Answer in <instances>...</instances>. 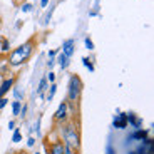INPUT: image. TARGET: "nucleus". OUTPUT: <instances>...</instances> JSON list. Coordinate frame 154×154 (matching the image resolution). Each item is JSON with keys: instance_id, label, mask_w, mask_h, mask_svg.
<instances>
[{"instance_id": "nucleus-9", "label": "nucleus", "mask_w": 154, "mask_h": 154, "mask_svg": "<svg viewBox=\"0 0 154 154\" xmlns=\"http://www.w3.org/2000/svg\"><path fill=\"white\" fill-rule=\"evenodd\" d=\"M127 137L131 139V141H139V143H141V141H144L146 137H149V131H147V129H143V127H141V129H134Z\"/></svg>"}, {"instance_id": "nucleus-10", "label": "nucleus", "mask_w": 154, "mask_h": 154, "mask_svg": "<svg viewBox=\"0 0 154 154\" xmlns=\"http://www.w3.org/2000/svg\"><path fill=\"white\" fill-rule=\"evenodd\" d=\"M126 121H127V126L131 124V127H134V129H141V126H143V119L137 117L134 112H127V114H126Z\"/></svg>"}, {"instance_id": "nucleus-20", "label": "nucleus", "mask_w": 154, "mask_h": 154, "mask_svg": "<svg viewBox=\"0 0 154 154\" xmlns=\"http://www.w3.org/2000/svg\"><path fill=\"white\" fill-rule=\"evenodd\" d=\"M0 50H2L4 54H8V52H10V40H8V38H2V47H0Z\"/></svg>"}, {"instance_id": "nucleus-32", "label": "nucleus", "mask_w": 154, "mask_h": 154, "mask_svg": "<svg viewBox=\"0 0 154 154\" xmlns=\"http://www.w3.org/2000/svg\"><path fill=\"white\" fill-rule=\"evenodd\" d=\"M64 154H77V152H75V151H72L70 147L66 146V147H64Z\"/></svg>"}, {"instance_id": "nucleus-27", "label": "nucleus", "mask_w": 154, "mask_h": 154, "mask_svg": "<svg viewBox=\"0 0 154 154\" xmlns=\"http://www.w3.org/2000/svg\"><path fill=\"white\" fill-rule=\"evenodd\" d=\"M49 2H50V0H38V7H40V8H47V7H49Z\"/></svg>"}, {"instance_id": "nucleus-22", "label": "nucleus", "mask_w": 154, "mask_h": 154, "mask_svg": "<svg viewBox=\"0 0 154 154\" xmlns=\"http://www.w3.org/2000/svg\"><path fill=\"white\" fill-rule=\"evenodd\" d=\"M84 45H85V49H87V50H91V52H92V50L96 49V47H94V42H92V38L89 37V35H87V37L84 38Z\"/></svg>"}, {"instance_id": "nucleus-4", "label": "nucleus", "mask_w": 154, "mask_h": 154, "mask_svg": "<svg viewBox=\"0 0 154 154\" xmlns=\"http://www.w3.org/2000/svg\"><path fill=\"white\" fill-rule=\"evenodd\" d=\"M69 107H67V100H62L59 104L57 111L54 114V122L55 124H64L66 121H69Z\"/></svg>"}, {"instance_id": "nucleus-6", "label": "nucleus", "mask_w": 154, "mask_h": 154, "mask_svg": "<svg viewBox=\"0 0 154 154\" xmlns=\"http://www.w3.org/2000/svg\"><path fill=\"white\" fill-rule=\"evenodd\" d=\"M60 52L64 55H66V57H72L74 55V52H75V40H74V38H66V40H64V42H62V47H60Z\"/></svg>"}, {"instance_id": "nucleus-7", "label": "nucleus", "mask_w": 154, "mask_h": 154, "mask_svg": "<svg viewBox=\"0 0 154 154\" xmlns=\"http://www.w3.org/2000/svg\"><path fill=\"white\" fill-rule=\"evenodd\" d=\"M64 143H62V139H55L52 143L47 146V154H64Z\"/></svg>"}, {"instance_id": "nucleus-30", "label": "nucleus", "mask_w": 154, "mask_h": 154, "mask_svg": "<svg viewBox=\"0 0 154 154\" xmlns=\"http://www.w3.org/2000/svg\"><path fill=\"white\" fill-rule=\"evenodd\" d=\"M32 131H34V132H37V134H38V131H40V121L34 122V127H32Z\"/></svg>"}, {"instance_id": "nucleus-28", "label": "nucleus", "mask_w": 154, "mask_h": 154, "mask_svg": "<svg viewBox=\"0 0 154 154\" xmlns=\"http://www.w3.org/2000/svg\"><path fill=\"white\" fill-rule=\"evenodd\" d=\"M35 143H37V139L32 137V136L27 139V146H29V147H34V146H35Z\"/></svg>"}, {"instance_id": "nucleus-33", "label": "nucleus", "mask_w": 154, "mask_h": 154, "mask_svg": "<svg viewBox=\"0 0 154 154\" xmlns=\"http://www.w3.org/2000/svg\"><path fill=\"white\" fill-rule=\"evenodd\" d=\"M34 2H35V4H37V2H38V0H34Z\"/></svg>"}, {"instance_id": "nucleus-26", "label": "nucleus", "mask_w": 154, "mask_h": 154, "mask_svg": "<svg viewBox=\"0 0 154 154\" xmlns=\"http://www.w3.org/2000/svg\"><path fill=\"white\" fill-rule=\"evenodd\" d=\"M27 111H29V107H27V104H22V107H20V117H22V119H23V117H25V116H27Z\"/></svg>"}, {"instance_id": "nucleus-31", "label": "nucleus", "mask_w": 154, "mask_h": 154, "mask_svg": "<svg viewBox=\"0 0 154 154\" xmlns=\"http://www.w3.org/2000/svg\"><path fill=\"white\" fill-rule=\"evenodd\" d=\"M7 127H8V131H14V129H15V121L10 119V121H8V124H7Z\"/></svg>"}, {"instance_id": "nucleus-17", "label": "nucleus", "mask_w": 154, "mask_h": 154, "mask_svg": "<svg viewBox=\"0 0 154 154\" xmlns=\"http://www.w3.org/2000/svg\"><path fill=\"white\" fill-rule=\"evenodd\" d=\"M82 66H84L89 72H94V69H96V67H94V62H92V59H91V57H82Z\"/></svg>"}, {"instance_id": "nucleus-11", "label": "nucleus", "mask_w": 154, "mask_h": 154, "mask_svg": "<svg viewBox=\"0 0 154 154\" xmlns=\"http://www.w3.org/2000/svg\"><path fill=\"white\" fill-rule=\"evenodd\" d=\"M55 64H59V67H60L62 70H67L70 66V59L66 57L62 52H57V55H55Z\"/></svg>"}, {"instance_id": "nucleus-23", "label": "nucleus", "mask_w": 154, "mask_h": 154, "mask_svg": "<svg viewBox=\"0 0 154 154\" xmlns=\"http://www.w3.org/2000/svg\"><path fill=\"white\" fill-rule=\"evenodd\" d=\"M45 79H47V82H49V84L55 82V72H54V70H49V72L45 74Z\"/></svg>"}, {"instance_id": "nucleus-8", "label": "nucleus", "mask_w": 154, "mask_h": 154, "mask_svg": "<svg viewBox=\"0 0 154 154\" xmlns=\"http://www.w3.org/2000/svg\"><path fill=\"white\" fill-rule=\"evenodd\" d=\"M112 127H114V129H126L127 127L126 112H119L117 116H114V119H112Z\"/></svg>"}, {"instance_id": "nucleus-5", "label": "nucleus", "mask_w": 154, "mask_h": 154, "mask_svg": "<svg viewBox=\"0 0 154 154\" xmlns=\"http://www.w3.org/2000/svg\"><path fill=\"white\" fill-rule=\"evenodd\" d=\"M14 85H15V75H7L4 81H2V84H0V99L7 96L12 91Z\"/></svg>"}, {"instance_id": "nucleus-21", "label": "nucleus", "mask_w": 154, "mask_h": 154, "mask_svg": "<svg viewBox=\"0 0 154 154\" xmlns=\"http://www.w3.org/2000/svg\"><path fill=\"white\" fill-rule=\"evenodd\" d=\"M20 141H22V132H20V129H14V134H12V143H20Z\"/></svg>"}, {"instance_id": "nucleus-14", "label": "nucleus", "mask_w": 154, "mask_h": 154, "mask_svg": "<svg viewBox=\"0 0 154 154\" xmlns=\"http://www.w3.org/2000/svg\"><path fill=\"white\" fill-rule=\"evenodd\" d=\"M55 55H57V50H54V49L47 52V69L49 70H52L55 66Z\"/></svg>"}, {"instance_id": "nucleus-19", "label": "nucleus", "mask_w": 154, "mask_h": 154, "mask_svg": "<svg viewBox=\"0 0 154 154\" xmlns=\"http://www.w3.org/2000/svg\"><path fill=\"white\" fill-rule=\"evenodd\" d=\"M12 114L14 116H19L20 114V107H22V102H19V100H12Z\"/></svg>"}, {"instance_id": "nucleus-13", "label": "nucleus", "mask_w": 154, "mask_h": 154, "mask_svg": "<svg viewBox=\"0 0 154 154\" xmlns=\"http://www.w3.org/2000/svg\"><path fill=\"white\" fill-rule=\"evenodd\" d=\"M47 87H49V82H47V79H45V77H40L38 85H37V96L40 97V99H44V97H45Z\"/></svg>"}, {"instance_id": "nucleus-24", "label": "nucleus", "mask_w": 154, "mask_h": 154, "mask_svg": "<svg viewBox=\"0 0 154 154\" xmlns=\"http://www.w3.org/2000/svg\"><path fill=\"white\" fill-rule=\"evenodd\" d=\"M99 8H100V5H94L92 10H89V17H97L99 15Z\"/></svg>"}, {"instance_id": "nucleus-3", "label": "nucleus", "mask_w": 154, "mask_h": 154, "mask_svg": "<svg viewBox=\"0 0 154 154\" xmlns=\"http://www.w3.org/2000/svg\"><path fill=\"white\" fill-rule=\"evenodd\" d=\"M82 89H84V82H82L79 74H70L69 82H67V104H79L82 96Z\"/></svg>"}, {"instance_id": "nucleus-2", "label": "nucleus", "mask_w": 154, "mask_h": 154, "mask_svg": "<svg viewBox=\"0 0 154 154\" xmlns=\"http://www.w3.org/2000/svg\"><path fill=\"white\" fill-rule=\"evenodd\" d=\"M62 143L75 152L81 151V132L74 121H66L62 124Z\"/></svg>"}, {"instance_id": "nucleus-25", "label": "nucleus", "mask_w": 154, "mask_h": 154, "mask_svg": "<svg viewBox=\"0 0 154 154\" xmlns=\"http://www.w3.org/2000/svg\"><path fill=\"white\" fill-rule=\"evenodd\" d=\"M8 102H10V99H8V97H2V99H0V111L7 107Z\"/></svg>"}, {"instance_id": "nucleus-1", "label": "nucleus", "mask_w": 154, "mask_h": 154, "mask_svg": "<svg viewBox=\"0 0 154 154\" xmlns=\"http://www.w3.org/2000/svg\"><path fill=\"white\" fill-rule=\"evenodd\" d=\"M34 50H35V44L34 40H27V42L20 44L19 47L8 52V57H7V64L10 67H20L23 64H27L30 60V57L34 55Z\"/></svg>"}, {"instance_id": "nucleus-16", "label": "nucleus", "mask_w": 154, "mask_h": 154, "mask_svg": "<svg viewBox=\"0 0 154 154\" xmlns=\"http://www.w3.org/2000/svg\"><path fill=\"white\" fill-rule=\"evenodd\" d=\"M54 10H55V5H50V8L42 15V20H40V23H42V25H49L50 19H52V14H54Z\"/></svg>"}, {"instance_id": "nucleus-15", "label": "nucleus", "mask_w": 154, "mask_h": 154, "mask_svg": "<svg viewBox=\"0 0 154 154\" xmlns=\"http://www.w3.org/2000/svg\"><path fill=\"white\" fill-rule=\"evenodd\" d=\"M55 92H57V84H55V82H52V84L47 87V94H45V97H44V99H45L47 102H50V100L54 99Z\"/></svg>"}, {"instance_id": "nucleus-29", "label": "nucleus", "mask_w": 154, "mask_h": 154, "mask_svg": "<svg viewBox=\"0 0 154 154\" xmlns=\"http://www.w3.org/2000/svg\"><path fill=\"white\" fill-rule=\"evenodd\" d=\"M106 154H116V151H114V147H112L111 143L107 144V147H106Z\"/></svg>"}, {"instance_id": "nucleus-18", "label": "nucleus", "mask_w": 154, "mask_h": 154, "mask_svg": "<svg viewBox=\"0 0 154 154\" xmlns=\"http://www.w3.org/2000/svg\"><path fill=\"white\" fill-rule=\"evenodd\" d=\"M34 8H35V5L30 4V2H23V4L20 5V10H22L23 14H30V12H34Z\"/></svg>"}, {"instance_id": "nucleus-12", "label": "nucleus", "mask_w": 154, "mask_h": 154, "mask_svg": "<svg viewBox=\"0 0 154 154\" xmlns=\"http://www.w3.org/2000/svg\"><path fill=\"white\" fill-rule=\"evenodd\" d=\"M12 96H14V100L22 102V100H25V91H23V87H20V85L15 84L12 87Z\"/></svg>"}]
</instances>
